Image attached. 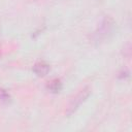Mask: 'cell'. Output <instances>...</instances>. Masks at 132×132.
Here are the masks:
<instances>
[{"instance_id":"7a4b0ae2","label":"cell","mask_w":132,"mask_h":132,"mask_svg":"<svg viewBox=\"0 0 132 132\" xmlns=\"http://www.w3.org/2000/svg\"><path fill=\"white\" fill-rule=\"evenodd\" d=\"M112 27H113V21L106 16L102 22L101 24L99 25L97 31L95 32L94 36H95V40L96 41H99V40H102L104 38L107 37V35L112 31Z\"/></svg>"},{"instance_id":"3957f363","label":"cell","mask_w":132,"mask_h":132,"mask_svg":"<svg viewBox=\"0 0 132 132\" xmlns=\"http://www.w3.org/2000/svg\"><path fill=\"white\" fill-rule=\"evenodd\" d=\"M32 70L37 76H44L50 71V65L43 61H40V62H37L34 64Z\"/></svg>"},{"instance_id":"6da1fadb","label":"cell","mask_w":132,"mask_h":132,"mask_svg":"<svg viewBox=\"0 0 132 132\" xmlns=\"http://www.w3.org/2000/svg\"><path fill=\"white\" fill-rule=\"evenodd\" d=\"M90 93H91V89H90L89 87H86V88H84L82 90H80V91L76 94V96L73 97L72 100L70 101V103H69V105H68V107H67L66 113H67L68 116L72 114V113L79 107V105L89 97Z\"/></svg>"},{"instance_id":"277c9868","label":"cell","mask_w":132,"mask_h":132,"mask_svg":"<svg viewBox=\"0 0 132 132\" xmlns=\"http://www.w3.org/2000/svg\"><path fill=\"white\" fill-rule=\"evenodd\" d=\"M46 88L52 93H59L62 90L63 85H62V82H61V80L59 78H53L52 80H50L47 82Z\"/></svg>"},{"instance_id":"5b68a950","label":"cell","mask_w":132,"mask_h":132,"mask_svg":"<svg viewBox=\"0 0 132 132\" xmlns=\"http://www.w3.org/2000/svg\"><path fill=\"white\" fill-rule=\"evenodd\" d=\"M0 101L1 102H8L10 101V95L4 90L0 88Z\"/></svg>"}]
</instances>
